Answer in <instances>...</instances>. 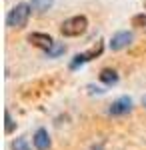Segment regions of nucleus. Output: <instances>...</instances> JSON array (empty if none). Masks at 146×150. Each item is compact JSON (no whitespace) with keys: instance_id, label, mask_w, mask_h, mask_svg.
I'll return each mask as SVG.
<instances>
[{"instance_id":"obj_10","label":"nucleus","mask_w":146,"mask_h":150,"mask_svg":"<svg viewBox=\"0 0 146 150\" xmlns=\"http://www.w3.org/2000/svg\"><path fill=\"white\" fill-rule=\"evenodd\" d=\"M52 4H54V0H30V6H32L34 12H46L52 8Z\"/></svg>"},{"instance_id":"obj_5","label":"nucleus","mask_w":146,"mask_h":150,"mask_svg":"<svg viewBox=\"0 0 146 150\" xmlns=\"http://www.w3.org/2000/svg\"><path fill=\"white\" fill-rule=\"evenodd\" d=\"M28 42H30L32 46H36V48H40V50L46 52L56 40H54L50 34H46V32H30V34H28Z\"/></svg>"},{"instance_id":"obj_7","label":"nucleus","mask_w":146,"mask_h":150,"mask_svg":"<svg viewBox=\"0 0 146 150\" xmlns=\"http://www.w3.org/2000/svg\"><path fill=\"white\" fill-rule=\"evenodd\" d=\"M98 78H100V82L106 84V86H114V84H118V80H120L118 72L114 68H102L100 74H98Z\"/></svg>"},{"instance_id":"obj_2","label":"nucleus","mask_w":146,"mask_h":150,"mask_svg":"<svg viewBox=\"0 0 146 150\" xmlns=\"http://www.w3.org/2000/svg\"><path fill=\"white\" fill-rule=\"evenodd\" d=\"M86 30H88V18L84 14L70 16L60 24V34L66 38H78V36L86 34Z\"/></svg>"},{"instance_id":"obj_6","label":"nucleus","mask_w":146,"mask_h":150,"mask_svg":"<svg viewBox=\"0 0 146 150\" xmlns=\"http://www.w3.org/2000/svg\"><path fill=\"white\" fill-rule=\"evenodd\" d=\"M32 144H34V148H36V150H50L52 140H50V134H48L46 128H38V130L34 132Z\"/></svg>"},{"instance_id":"obj_15","label":"nucleus","mask_w":146,"mask_h":150,"mask_svg":"<svg viewBox=\"0 0 146 150\" xmlns=\"http://www.w3.org/2000/svg\"><path fill=\"white\" fill-rule=\"evenodd\" d=\"M142 104H144V108H146V94H144V98H142Z\"/></svg>"},{"instance_id":"obj_13","label":"nucleus","mask_w":146,"mask_h":150,"mask_svg":"<svg viewBox=\"0 0 146 150\" xmlns=\"http://www.w3.org/2000/svg\"><path fill=\"white\" fill-rule=\"evenodd\" d=\"M12 150H32V148H30L28 140L24 138V136H20V138H16L12 142Z\"/></svg>"},{"instance_id":"obj_11","label":"nucleus","mask_w":146,"mask_h":150,"mask_svg":"<svg viewBox=\"0 0 146 150\" xmlns=\"http://www.w3.org/2000/svg\"><path fill=\"white\" fill-rule=\"evenodd\" d=\"M130 26L132 28H140V30H146V12H138L130 18Z\"/></svg>"},{"instance_id":"obj_9","label":"nucleus","mask_w":146,"mask_h":150,"mask_svg":"<svg viewBox=\"0 0 146 150\" xmlns=\"http://www.w3.org/2000/svg\"><path fill=\"white\" fill-rule=\"evenodd\" d=\"M66 52V44L64 42H54L52 46L46 50V58H58Z\"/></svg>"},{"instance_id":"obj_8","label":"nucleus","mask_w":146,"mask_h":150,"mask_svg":"<svg viewBox=\"0 0 146 150\" xmlns=\"http://www.w3.org/2000/svg\"><path fill=\"white\" fill-rule=\"evenodd\" d=\"M102 52H104V42H102V40H98V42H96V44H92V46H90L84 54H86V60L90 62V60H94V58L102 56Z\"/></svg>"},{"instance_id":"obj_4","label":"nucleus","mask_w":146,"mask_h":150,"mask_svg":"<svg viewBox=\"0 0 146 150\" xmlns=\"http://www.w3.org/2000/svg\"><path fill=\"white\" fill-rule=\"evenodd\" d=\"M132 110V98L130 96H120L108 106V114L110 116H126Z\"/></svg>"},{"instance_id":"obj_1","label":"nucleus","mask_w":146,"mask_h":150,"mask_svg":"<svg viewBox=\"0 0 146 150\" xmlns=\"http://www.w3.org/2000/svg\"><path fill=\"white\" fill-rule=\"evenodd\" d=\"M30 14H32L30 2H20V4L12 6L10 10H8V14H6V26H8V28L20 30V28H24V26L28 24Z\"/></svg>"},{"instance_id":"obj_3","label":"nucleus","mask_w":146,"mask_h":150,"mask_svg":"<svg viewBox=\"0 0 146 150\" xmlns=\"http://www.w3.org/2000/svg\"><path fill=\"white\" fill-rule=\"evenodd\" d=\"M132 40H134V34H132L130 30H118V32H114V34H112L110 42H108V46H110L112 52H118V50H124L126 46H130Z\"/></svg>"},{"instance_id":"obj_16","label":"nucleus","mask_w":146,"mask_h":150,"mask_svg":"<svg viewBox=\"0 0 146 150\" xmlns=\"http://www.w3.org/2000/svg\"><path fill=\"white\" fill-rule=\"evenodd\" d=\"M144 8H146V0H144Z\"/></svg>"},{"instance_id":"obj_14","label":"nucleus","mask_w":146,"mask_h":150,"mask_svg":"<svg viewBox=\"0 0 146 150\" xmlns=\"http://www.w3.org/2000/svg\"><path fill=\"white\" fill-rule=\"evenodd\" d=\"M86 88H88V92H90V94H98V96H100V94H104V92H106L104 88H100V86H94V84H88Z\"/></svg>"},{"instance_id":"obj_12","label":"nucleus","mask_w":146,"mask_h":150,"mask_svg":"<svg viewBox=\"0 0 146 150\" xmlns=\"http://www.w3.org/2000/svg\"><path fill=\"white\" fill-rule=\"evenodd\" d=\"M4 120H6V126H4V132H6V134H12V132L16 130V122L12 120V114H10V110H8V108L4 110Z\"/></svg>"}]
</instances>
